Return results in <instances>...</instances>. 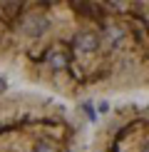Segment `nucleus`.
Wrapping results in <instances>:
<instances>
[{
	"label": "nucleus",
	"mask_w": 149,
	"mask_h": 152,
	"mask_svg": "<svg viewBox=\"0 0 149 152\" xmlns=\"http://www.w3.org/2000/svg\"><path fill=\"white\" fill-rule=\"evenodd\" d=\"M90 152H149V102H124L102 117Z\"/></svg>",
	"instance_id": "3"
},
{
	"label": "nucleus",
	"mask_w": 149,
	"mask_h": 152,
	"mask_svg": "<svg viewBox=\"0 0 149 152\" xmlns=\"http://www.w3.org/2000/svg\"><path fill=\"white\" fill-rule=\"evenodd\" d=\"M0 152H90L85 120L35 90L0 95Z\"/></svg>",
	"instance_id": "2"
},
{
	"label": "nucleus",
	"mask_w": 149,
	"mask_h": 152,
	"mask_svg": "<svg viewBox=\"0 0 149 152\" xmlns=\"http://www.w3.org/2000/svg\"><path fill=\"white\" fill-rule=\"evenodd\" d=\"M0 67L57 100L149 92V3H0Z\"/></svg>",
	"instance_id": "1"
}]
</instances>
